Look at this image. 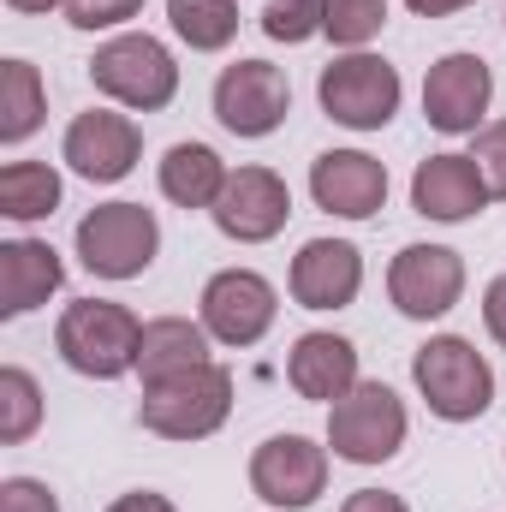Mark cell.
<instances>
[{"label":"cell","mask_w":506,"mask_h":512,"mask_svg":"<svg viewBox=\"0 0 506 512\" xmlns=\"http://www.w3.org/2000/svg\"><path fill=\"white\" fill-rule=\"evenodd\" d=\"M411 382L423 393V405L441 417V423H471L495 405V370L489 358L459 340V334H435L429 346L411 352Z\"/></svg>","instance_id":"cell-1"},{"label":"cell","mask_w":506,"mask_h":512,"mask_svg":"<svg viewBox=\"0 0 506 512\" xmlns=\"http://www.w3.org/2000/svg\"><path fill=\"white\" fill-rule=\"evenodd\" d=\"M137 340H143V322L126 304H108V298L66 304V316L54 328L60 358L90 382H120L126 370H137Z\"/></svg>","instance_id":"cell-2"},{"label":"cell","mask_w":506,"mask_h":512,"mask_svg":"<svg viewBox=\"0 0 506 512\" xmlns=\"http://www.w3.org/2000/svg\"><path fill=\"white\" fill-rule=\"evenodd\" d=\"M227 411H233V370L203 364V370H185L161 387H143L137 423L161 441H203L227 423Z\"/></svg>","instance_id":"cell-3"},{"label":"cell","mask_w":506,"mask_h":512,"mask_svg":"<svg viewBox=\"0 0 506 512\" xmlns=\"http://www.w3.org/2000/svg\"><path fill=\"white\" fill-rule=\"evenodd\" d=\"M90 78L108 102H120L131 114H155L179 96V66H173L167 42H155L149 30H126V36L102 42L90 60Z\"/></svg>","instance_id":"cell-4"},{"label":"cell","mask_w":506,"mask_h":512,"mask_svg":"<svg viewBox=\"0 0 506 512\" xmlns=\"http://www.w3.org/2000/svg\"><path fill=\"white\" fill-rule=\"evenodd\" d=\"M399 96H405L399 72H393L381 54H364V48L328 60L322 78H316L322 114H328L334 126H346V131H381L393 114H399Z\"/></svg>","instance_id":"cell-5"},{"label":"cell","mask_w":506,"mask_h":512,"mask_svg":"<svg viewBox=\"0 0 506 512\" xmlns=\"http://www.w3.org/2000/svg\"><path fill=\"white\" fill-rule=\"evenodd\" d=\"M328 447L346 465H387L405 447V405L387 382H358L328 411Z\"/></svg>","instance_id":"cell-6"},{"label":"cell","mask_w":506,"mask_h":512,"mask_svg":"<svg viewBox=\"0 0 506 512\" xmlns=\"http://www.w3.org/2000/svg\"><path fill=\"white\" fill-rule=\"evenodd\" d=\"M161 251V221L143 203H102L78 221V262L102 280H131Z\"/></svg>","instance_id":"cell-7"},{"label":"cell","mask_w":506,"mask_h":512,"mask_svg":"<svg viewBox=\"0 0 506 512\" xmlns=\"http://www.w3.org/2000/svg\"><path fill=\"white\" fill-rule=\"evenodd\" d=\"M286 114H292V84H286L280 66H268V60H233L215 78V120L233 137H268V131L286 126Z\"/></svg>","instance_id":"cell-8"},{"label":"cell","mask_w":506,"mask_h":512,"mask_svg":"<svg viewBox=\"0 0 506 512\" xmlns=\"http://www.w3.org/2000/svg\"><path fill=\"white\" fill-rule=\"evenodd\" d=\"M465 292V256L447 245H405L387 268V298L411 322H435L459 304Z\"/></svg>","instance_id":"cell-9"},{"label":"cell","mask_w":506,"mask_h":512,"mask_svg":"<svg viewBox=\"0 0 506 512\" xmlns=\"http://www.w3.org/2000/svg\"><path fill=\"white\" fill-rule=\"evenodd\" d=\"M251 489L268 507H316V495L328 489V447H316L310 435H268L251 453Z\"/></svg>","instance_id":"cell-10"},{"label":"cell","mask_w":506,"mask_h":512,"mask_svg":"<svg viewBox=\"0 0 506 512\" xmlns=\"http://www.w3.org/2000/svg\"><path fill=\"white\" fill-rule=\"evenodd\" d=\"M489 102H495V72L477 54H441L423 78V120L447 137L483 126Z\"/></svg>","instance_id":"cell-11"},{"label":"cell","mask_w":506,"mask_h":512,"mask_svg":"<svg viewBox=\"0 0 506 512\" xmlns=\"http://www.w3.org/2000/svg\"><path fill=\"white\" fill-rule=\"evenodd\" d=\"M274 316H280V298L256 268H221L203 286V328L221 346H256L274 328Z\"/></svg>","instance_id":"cell-12"},{"label":"cell","mask_w":506,"mask_h":512,"mask_svg":"<svg viewBox=\"0 0 506 512\" xmlns=\"http://www.w3.org/2000/svg\"><path fill=\"white\" fill-rule=\"evenodd\" d=\"M66 167L90 185H114L126 179L143 155V131L131 126V114H114V108H90L66 126V143H60Z\"/></svg>","instance_id":"cell-13"},{"label":"cell","mask_w":506,"mask_h":512,"mask_svg":"<svg viewBox=\"0 0 506 512\" xmlns=\"http://www.w3.org/2000/svg\"><path fill=\"white\" fill-rule=\"evenodd\" d=\"M209 215H215V227L227 239L268 245L292 215V191H286V179L274 167H239V173H227V191H221V203Z\"/></svg>","instance_id":"cell-14"},{"label":"cell","mask_w":506,"mask_h":512,"mask_svg":"<svg viewBox=\"0 0 506 512\" xmlns=\"http://www.w3.org/2000/svg\"><path fill=\"white\" fill-rule=\"evenodd\" d=\"M310 197L340 221H370L387 203V167L364 149H328L310 161Z\"/></svg>","instance_id":"cell-15"},{"label":"cell","mask_w":506,"mask_h":512,"mask_svg":"<svg viewBox=\"0 0 506 512\" xmlns=\"http://www.w3.org/2000/svg\"><path fill=\"white\" fill-rule=\"evenodd\" d=\"M411 209L423 221H471L489 209V179L471 155H429L411 173Z\"/></svg>","instance_id":"cell-16"},{"label":"cell","mask_w":506,"mask_h":512,"mask_svg":"<svg viewBox=\"0 0 506 512\" xmlns=\"http://www.w3.org/2000/svg\"><path fill=\"white\" fill-rule=\"evenodd\" d=\"M364 286V256L352 239H310L292 256V298L304 310H346Z\"/></svg>","instance_id":"cell-17"},{"label":"cell","mask_w":506,"mask_h":512,"mask_svg":"<svg viewBox=\"0 0 506 512\" xmlns=\"http://www.w3.org/2000/svg\"><path fill=\"white\" fill-rule=\"evenodd\" d=\"M286 382L298 399H346L358 387V346L346 334H298L286 352Z\"/></svg>","instance_id":"cell-18"},{"label":"cell","mask_w":506,"mask_h":512,"mask_svg":"<svg viewBox=\"0 0 506 512\" xmlns=\"http://www.w3.org/2000/svg\"><path fill=\"white\" fill-rule=\"evenodd\" d=\"M209 340L215 334L203 322H191V316H155V322H143V340H137V376H143V387H161V382H173V376H185V370L215 364Z\"/></svg>","instance_id":"cell-19"},{"label":"cell","mask_w":506,"mask_h":512,"mask_svg":"<svg viewBox=\"0 0 506 512\" xmlns=\"http://www.w3.org/2000/svg\"><path fill=\"white\" fill-rule=\"evenodd\" d=\"M66 262L42 239H6L0 245V316H30L36 304H48V292H60Z\"/></svg>","instance_id":"cell-20"},{"label":"cell","mask_w":506,"mask_h":512,"mask_svg":"<svg viewBox=\"0 0 506 512\" xmlns=\"http://www.w3.org/2000/svg\"><path fill=\"white\" fill-rule=\"evenodd\" d=\"M227 191V161L209 143H173L161 155V197L179 209H215Z\"/></svg>","instance_id":"cell-21"},{"label":"cell","mask_w":506,"mask_h":512,"mask_svg":"<svg viewBox=\"0 0 506 512\" xmlns=\"http://www.w3.org/2000/svg\"><path fill=\"white\" fill-rule=\"evenodd\" d=\"M60 209V173L48 161H6L0 167V215L6 221H42Z\"/></svg>","instance_id":"cell-22"},{"label":"cell","mask_w":506,"mask_h":512,"mask_svg":"<svg viewBox=\"0 0 506 512\" xmlns=\"http://www.w3.org/2000/svg\"><path fill=\"white\" fill-rule=\"evenodd\" d=\"M48 96L30 60H0V143H24L30 131L42 126Z\"/></svg>","instance_id":"cell-23"},{"label":"cell","mask_w":506,"mask_h":512,"mask_svg":"<svg viewBox=\"0 0 506 512\" xmlns=\"http://www.w3.org/2000/svg\"><path fill=\"white\" fill-rule=\"evenodd\" d=\"M167 24L185 48L197 54H221L239 36V6L233 0H167Z\"/></svg>","instance_id":"cell-24"},{"label":"cell","mask_w":506,"mask_h":512,"mask_svg":"<svg viewBox=\"0 0 506 512\" xmlns=\"http://www.w3.org/2000/svg\"><path fill=\"white\" fill-rule=\"evenodd\" d=\"M36 423H42V387H36L30 370L6 364V370H0V441L18 447V441L36 435Z\"/></svg>","instance_id":"cell-25"},{"label":"cell","mask_w":506,"mask_h":512,"mask_svg":"<svg viewBox=\"0 0 506 512\" xmlns=\"http://www.w3.org/2000/svg\"><path fill=\"white\" fill-rule=\"evenodd\" d=\"M387 24V0H328V24L322 36H334V48L358 54L364 42H376Z\"/></svg>","instance_id":"cell-26"},{"label":"cell","mask_w":506,"mask_h":512,"mask_svg":"<svg viewBox=\"0 0 506 512\" xmlns=\"http://www.w3.org/2000/svg\"><path fill=\"white\" fill-rule=\"evenodd\" d=\"M328 24V0H268L262 6V36L268 42H310Z\"/></svg>","instance_id":"cell-27"},{"label":"cell","mask_w":506,"mask_h":512,"mask_svg":"<svg viewBox=\"0 0 506 512\" xmlns=\"http://www.w3.org/2000/svg\"><path fill=\"white\" fill-rule=\"evenodd\" d=\"M137 12H143V0H66V18L78 30H114V24H126Z\"/></svg>","instance_id":"cell-28"},{"label":"cell","mask_w":506,"mask_h":512,"mask_svg":"<svg viewBox=\"0 0 506 512\" xmlns=\"http://www.w3.org/2000/svg\"><path fill=\"white\" fill-rule=\"evenodd\" d=\"M477 167H483V179H489V197H506V120L477 131V155H471Z\"/></svg>","instance_id":"cell-29"},{"label":"cell","mask_w":506,"mask_h":512,"mask_svg":"<svg viewBox=\"0 0 506 512\" xmlns=\"http://www.w3.org/2000/svg\"><path fill=\"white\" fill-rule=\"evenodd\" d=\"M0 512H60L54 489L36 483V477H6L0 483Z\"/></svg>","instance_id":"cell-30"},{"label":"cell","mask_w":506,"mask_h":512,"mask_svg":"<svg viewBox=\"0 0 506 512\" xmlns=\"http://www.w3.org/2000/svg\"><path fill=\"white\" fill-rule=\"evenodd\" d=\"M483 322H489L495 346L506 352V274H495V280H489V292H483Z\"/></svg>","instance_id":"cell-31"},{"label":"cell","mask_w":506,"mask_h":512,"mask_svg":"<svg viewBox=\"0 0 506 512\" xmlns=\"http://www.w3.org/2000/svg\"><path fill=\"white\" fill-rule=\"evenodd\" d=\"M340 512H411V507L399 495H387V489H358V495H346Z\"/></svg>","instance_id":"cell-32"},{"label":"cell","mask_w":506,"mask_h":512,"mask_svg":"<svg viewBox=\"0 0 506 512\" xmlns=\"http://www.w3.org/2000/svg\"><path fill=\"white\" fill-rule=\"evenodd\" d=\"M108 512H179V507H173L167 495H155V489H131V495H120Z\"/></svg>","instance_id":"cell-33"},{"label":"cell","mask_w":506,"mask_h":512,"mask_svg":"<svg viewBox=\"0 0 506 512\" xmlns=\"http://www.w3.org/2000/svg\"><path fill=\"white\" fill-rule=\"evenodd\" d=\"M405 6H411L417 18H447V12H465L471 0H405Z\"/></svg>","instance_id":"cell-34"},{"label":"cell","mask_w":506,"mask_h":512,"mask_svg":"<svg viewBox=\"0 0 506 512\" xmlns=\"http://www.w3.org/2000/svg\"><path fill=\"white\" fill-rule=\"evenodd\" d=\"M12 12H54V6H66V0H6Z\"/></svg>","instance_id":"cell-35"}]
</instances>
